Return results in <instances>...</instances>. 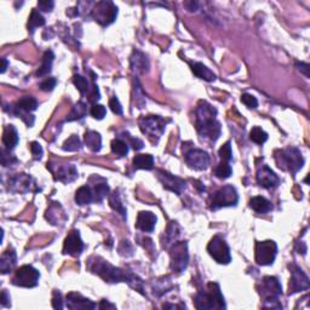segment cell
<instances>
[{"instance_id":"1","label":"cell","mask_w":310,"mask_h":310,"mask_svg":"<svg viewBox=\"0 0 310 310\" xmlns=\"http://www.w3.org/2000/svg\"><path fill=\"white\" fill-rule=\"evenodd\" d=\"M87 271H90L93 274L98 275L101 279H103L106 282L109 284H116V282H127L131 287H133L135 290L140 291L141 293H143V286L142 281L138 279L137 276H135L131 272H127L122 269L116 268V267L112 266L108 261L103 259L102 257H93L89 258L86 263Z\"/></svg>"},{"instance_id":"2","label":"cell","mask_w":310,"mask_h":310,"mask_svg":"<svg viewBox=\"0 0 310 310\" xmlns=\"http://www.w3.org/2000/svg\"><path fill=\"white\" fill-rule=\"evenodd\" d=\"M196 116V130L201 140L207 142H216L221 136V124L217 121V109L213 108L206 101H200L195 109Z\"/></svg>"},{"instance_id":"3","label":"cell","mask_w":310,"mask_h":310,"mask_svg":"<svg viewBox=\"0 0 310 310\" xmlns=\"http://www.w3.org/2000/svg\"><path fill=\"white\" fill-rule=\"evenodd\" d=\"M194 306L199 310L226 309V302L221 292L220 285L216 282H208L206 290L199 291L194 297Z\"/></svg>"},{"instance_id":"4","label":"cell","mask_w":310,"mask_h":310,"mask_svg":"<svg viewBox=\"0 0 310 310\" xmlns=\"http://www.w3.org/2000/svg\"><path fill=\"white\" fill-rule=\"evenodd\" d=\"M259 295L263 298L264 308L271 309H282L280 304L279 297L282 293L281 284L275 276H266L262 279L259 285Z\"/></svg>"},{"instance_id":"5","label":"cell","mask_w":310,"mask_h":310,"mask_svg":"<svg viewBox=\"0 0 310 310\" xmlns=\"http://www.w3.org/2000/svg\"><path fill=\"white\" fill-rule=\"evenodd\" d=\"M275 161L277 167L291 173H297L304 165V157L301 151L295 147H288L275 152Z\"/></svg>"},{"instance_id":"6","label":"cell","mask_w":310,"mask_h":310,"mask_svg":"<svg viewBox=\"0 0 310 310\" xmlns=\"http://www.w3.org/2000/svg\"><path fill=\"white\" fill-rule=\"evenodd\" d=\"M138 124L144 135L157 142L166 127V120L159 116H148L141 117Z\"/></svg>"},{"instance_id":"7","label":"cell","mask_w":310,"mask_h":310,"mask_svg":"<svg viewBox=\"0 0 310 310\" xmlns=\"http://www.w3.org/2000/svg\"><path fill=\"white\" fill-rule=\"evenodd\" d=\"M38 106V101L36 98L32 97V96H25V97L20 98L16 102L15 107H12V109L10 112H11L13 116L21 117L26 122L27 126L31 127L34 124V116L31 113L37 111Z\"/></svg>"},{"instance_id":"8","label":"cell","mask_w":310,"mask_h":310,"mask_svg":"<svg viewBox=\"0 0 310 310\" xmlns=\"http://www.w3.org/2000/svg\"><path fill=\"white\" fill-rule=\"evenodd\" d=\"M91 16L101 26H109L116 21L117 16V7L112 1H98L93 6Z\"/></svg>"},{"instance_id":"9","label":"cell","mask_w":310,"mask_h":310,"mask_svg":"<svg viewBox=\"0 0 310 310\" xmlns=\"http://www.w3.org/2000/svg\"><path fill=\"white\" fill-rule=\"evenodd\" d=\"M239 201V195L232 186H224L213 194L211 200V210L216 211L222 207L235 206Z\"/></svg>"},{"instance_id":"10","label":"cell","mask_w":310,"mask_h":310,"mask_svg":"<svg viewBox=\"0 0 310 310\" xmlns=\"http://www.w3.org/2000/svg\"><path fill=\"white\" fill-rule=\"evenodd\" d=\"M207 252L210 256L220 264H229L232 261L231 250L227 245L226 240L220 235H216L210 240L207 245Z\"/></svg>"},{"instance_id":"11","label":"cell","mask_w":310,"mask_h":310,"mask_svg":"<svg viewBox=\"0 0 310 310\" xmlns=\"http://www.w3.org/2000/svg\"><path fill=\"white\" fill-rule=\"evenodd\" d=\"M189 262L188 245L184 241H176L171 247V269L181 274L187 268Z\"/></svg>"},{"instance_id":"12","label":"cell","mask_w":310,"mask_h":310,"mask_svg":"<svg viewBox=\"0 0 310 310\" xmlns=\"http://www.w3.org/2000/svg\"><path fill=\"white\" fill-rule=\"evenodd\" d=\"M40 272L32 266H22L17 269L13 277V285L32 288L39 284Z\"/></svg>"},{"instance_id":"13","label":"cell","mask_w":310,"mask_h":310,"mask_svg":"<svg viewBox=\"0 0 310 310\" xmlns=\"http://www.w3.org/2000/svg\"><path fill=\"white\" fill-rule=\"evenodd\" d=\"M277 253V246L272 240L259 241L256 245V262L258 266H271Z\"/></svg>"},{"instance_id":"14","label":"cell","mask_w":310,"mask_h":310,"mask_svg":"<svg viewBox=\"0 0 310 310\" xmlns=\"http://www.w3.org/2000/svg\"><path fill=\"white\" fill-rule=\"evenodd\" d=\"M291 280H290V287H288V293L293 295V293L302 292V291L309 290V277L307 274L299 268L296 264H291Z\"/></svg>"},{"instance_id":"15","label":"cell","mask_w":310,"mask_h":310,"mask_svg":"<svg viewBox=\"0 0 310 310\" xmlns=\"http://www.w3.org/2000/svg\"><path fill=\"white\" fill-rule=\"evenodd\" d=\"M184 160H186L187 165L189 167L196 171H204L206 170L210 165V156L205 151L201 149H191L184 155Z\"/></svg>"},{"instance_id":"16","label":"cell","mask_w":310,"mask_h":310,"mask_svg":"<svg viewBox=\"0 0 310 310\" xmlns=\"http://www.w3.org/2000/svg\"><path fill=\"white\" fill-rule=\"evenodd\" d=\"M157 180L161 182L162 187L167 191L173 192L177 195H181L182 191L186 188V182L181 178L176 177V176L171 175V173L166 172V171L162 170H157Z\"/></svg>"},{"instance_id":"17","label":"cell","mask_w":310,"mask_h":310,"mask_svg":"<svg viewBox=\"0 0 310 310\" xmlns=\"http://www.w3.org/2000/svg\"><path fill=\"white\" fill-rule=\"evenodd\" d=\"M82 250H84V242H82L81 237L78 231H72L67 235L65 240V245H63V253L65 255H71L73 257H78L81 255Z\"/></svg>"},{"instance_id":"18","label":"cell","mask_w":310,"mask_h":310,"mask_svg":"<svg viewBox=\"0 0 310 310\" xmlns=\"http://www.w3.org/2000/svg\"><path fill=\"white\" fill-rule=\"evenodd\" d=\"M256 178H257V183L261 187L266 189H274L279 186V177L275 175L274 171H271V168L266 165H263L262 167H259L257 170V175H256Z\"/></svg>"},{"instance_id":"19","label":"cell","mask_w":310,"mask_h":310,"mask_svg":"<svg viewBox=\"0 0 310 310\" xmlns=\"http://www.w3.org/2000/svg\"><path fill=\"white\" fill-rule=\"evenodd\" d=\"M32 182L33 180L31 176L26 173H17L9 180V191L12 193L25 194L32 189Z\"/></svg>"},{"instance_id":"20","label":"cell","mask_w":310,"mask_h":310,"mask_svg":"<svg viewBox=\"0 0 310 310\" xmlns=\"http://www.w3.org/2000/svg\"><path fill=\"white\" fill-rule=\"evenodd\" d=\"M66 306L68 309L77 310V309H96L97 308V304L93 303L90 299L82 297L80 293L77 292H71L67 295V301Z\"/></svg>"},{"instance_id":"21","label":"cell","mask_w":310,"mask_h":310,"mask_svg":"<svg viewBox=\"0 0 310 310\" xmlns=\"http://www.w3.org/2000/svg\"><path fill=\"white\" fill-rule=\"evenodd\" d=\"M130 65L136 74H146L149 71V61L143 52L135 50L130 57Z\"/></svg>"},{"instance_id":"22","label":"cell","mask_w":310,"mask_h":310,"mask_svg":"<svg viewBox=\"0 0 310 310\" xmlns=\"http://www.w3.org/2000/svg\"><path fill=\"white\" fill-rule=\"evenodd\" d=\"M156 224V216L149 211H141L137 216L136 228L144 232H152Z\"/></svg>"},{"instance_id":"23","label":"cell","mask_w":310,"mask_h":310,"mask_svg":"<svg viewBox=\"0 0 310 310\" xmlns=\"http://www.w3.org/2000/svg\"><path fill=\"white\" fill-rule=\"evenodd\" d=\"M56 180L62 182V183H72L78 178V170L76 165L73 164H63L57 167L55 172Z\"/></svg>"},{"instance_id":"24","label":"cell","mask_w":310,"mask_h":310,"mask_svg":"<svg viewBox=\"0 0 310 310\" xmlns=\"http://www.w3.org/2000/svg\"><path fill=\"white\" fill-rule=\"evenodd\" d=\"M17 262V256H16L15 250L12 247L7 248L5 252H2L1 258H0V271L1 274H9L12 271L13 267Z\"/></svg>"},{"instance_id":"25","label":"cell","mask_w":310,"mask_h":310,"mask_svg":"<svg viewBox=\"0 0 310 310\" xmlns=\"http://www.w3.org/2000/svg\"><path fill=\"white\" fill-rule=\"evenodd\" d=\"M2 143L7 151H11L18 143V133L13 125H7L2 133Z\"/></svg>"},{"instance_id":"26","label":"cell","mask_w":310,"mask_h":310,"mask_svg":"<svg viewBox=\"0 0 310 310\" xmlns=\"http://www.w3.org/2000/svg\"><path fill=\"white\" fill-rule=\"evenodd\" d=\"M84 141L87 148L90 151L95 152V153L100 152L101 148H102V138H101L100 133L96 132V131H86L84 136Z\"/></svg>"},{"instance_id":"27","label":"cell","mask_w":310,"mask_h":310,"mask_svg":"<svg viewBox=\"0 0 310 310\" xmlns=\"http://www.w3.org/2000/svg\"><path fill=\"white\" fill-rule=\"evenodd\" d=\"M192 71L197 78L202 80H206V81H215L216 80V74L213 72L210 71V68H207L206 66L202 65L200 62H194L191 63Z\"/></svg>"},{"instance_id":"28","label":"cell","mask_w":310,"mask_h":310,"mask_svg":"<svg viewBox=\"0 0 310 310\" xmlns=\"http://www.w3.org/2000/svg\"><path fill=\"white\" fill-rule=\"evenodd\" d=\"M250 207L257 213H268L272 210L271 202L263 196L252 197L250 200Z\"/></svg>"},{"instance_id":"29","label":"cell","mask_w":310,"mask_h":310,"mask_svg":"<svg viewBox=\"0 0 310 310\" xmlns=\"http://www.w3.org/2000/svg\"><path fill=\"white\" fill-rule=\"evenodd\" d=\"M46 220H49L52 224L58 226V224H63V222L67 220L65 212H63L62 207L60 205H52L49 210L46 211V215H45Z\"/></svg>"},{"instance_id":"30","label":"cell","mask_w":310,"mask_h":310,"mask_svg":"<svg viewBox=\"0 0 310 310\" xmlns=\"http://www.w3.org/2000/svg\"><path fill=\"white\" fill-rule=\"evenodd\" d=\"M132 165L135 168H142V170H153L154 157L151 154H138L133 157Z\"/></svg>"},{"instance_id":"31","label":"cell","mask_w":310,"mask_h":310,"mask_svg":"<svg viewBox=\"0 0 310 310\" xmlns=\"http://www.w3.org/2000/svg\"><path fill=\"white\" fill-rule=\"evenodd\" d=\"M93 201V193L90 187L84 186L80 187L76 193V202L80 206L89 205Z\"/></svg>"},{"instance_id":"32","label":"cell","mask_w":310,"mask_h":310,"mask_svg":"<svg viewBox=\"0 0 310 310\" xmlns=\"http://www.w3.org/2000/svg\"><path fill=\"white\" fill-rule=\"evenodd\" d=\"M53 60H55V55H53V52L51 51V50L45 52L44 56H42V63H41V66L39 67L38 72H37V76L44 77V76H46V74H49L50 72H51Z\"/></svg>"},{"instance_id":"33","label":"cell","mask_w":310,"mask_h":310,"mask_svg":"<svg viewBox=\"0 0 310 310\" xmlns=\"http://www.w3.org/2000/svg\"><path fill=\"white\" fill-rule=\"evenodd\" d=\"M180 227L177 226L176 222H171L170 226L167 227V231L165 232V242L164 246L167 247L168 245H173L176 241H177L178 236H180Z\"/></svg>"},{"instance_id":"34","label":"cell","mask_w":310,"mask_h":310,"mask_svg":"<svg viewBox=\"0 0 310 310\" xmlns=\"http://www.w3.org/2000/svg\"><path fill=\"white\" fill-rule=\"evenodd\" d=\"M91 191L93 193V201L101 202L109 194V186L107 184L106 181H103L101 183L93 184Z\"/></svg>"},{"instance_id":"35","label":"cell","mask_w":310,"mask_h":310,"mask_svg":"<svg viewBox=\"0 0 310 310\" xmlns=\"http://www.w3.org/2000/svg\"><path fill=\"white\" fill-rule=\"evenodd\" d=\"M44 25H45L44 16H42L37 9L32 10L31 16H29L28 20V31L31 32V33H33L38 27H42Z\"/></svg>"},{"instance_id":"36","label":"cell","mask_w":310,"mask_h":310,"mask_svg":"<svg viewBox=\"0 0 310 310\" xmlns=\"http://www.w3.org/2000/svg\"><path fill=\"white\" fill-rule=\"evenodd\" d=\"M87 113V108L86 104L82 102H78L76 106L72 109L71 114H69L68 117H67V121H74V120H79L85 117Z\"/></svg>"},{"instance_id":"37","label":"cell","mask_w":310,"mask_h":310,"mask_svg":"<svg viewBox=\"0 0 310 310\" xmlns=\"http://www.w3.org/2000/svg\"><path fill=\"white\" fill-rule=\"evenodd\" d=\"M111 147L112 152L120 157L126 156L127 153H129V144L125 142V141L120 140V138H116V140L112 141Z\"/></svg>"},{"instance_id":"38","label":"cell","mask_w":310,"mask_h":310,"mask_svg":"<svg viewBox=\"0 0 310 310\" xmlns=\"http://www.w3.org/2000/svg\"><path fill=\"white\" fill-rule=\"evenodd\" d=\"M109 205H111V207L113 208L114 211H116L119 215H121L122 217L126 218V208H125L124 205L121 204V200H120L117 192H114V193L109 195Z\"/></svg>"},{"instance_id":"39","label":"cell","mask_w":310,"mask_h":310,"mask_svg":"<svg viewBox=\"0 0 310 310\" xmlns=\"http://www.w3.org/2000/svg\"><path fill=\"white\" fill-rule=\"evenodd\" d=\"M250 138L251 141H253L257 144H263L264 142L268 141V133L264 130H262L259 126H255L250 132Z\"/></svg>"},{"instance_id":"40","label":"cell","mask_w":310,"mask_h":310,"mask_svg":"<svg viewBox=\"0 0 310 310\" xmlns=\"http://www.w3.org/2000/svg\"><path fill=\"white\" fill-rule=\"evenodd\" d=\"M232 166L229 165V162L227 161H222L217 167L215 168V176L216 177L221 178V180H227L232 176Z\"/></svg>"},{"instance_id":"41","label":"cell","mask_w":310,"mask_h":310,"mask_svg":"<svg viewBox=\"0 0 310 310\" xmlns=\"http://www.w3.org/2000/svg\"><path fill=\"white\" fill-rule=\"evenodd\" d=\"M63 151L66 152H78L81 149V141L77 135H72L68 140L63 143Z\"/></svg>"},{"instance_id":"42","label":"cell","mask_w":310,"mask_h":310,"mask_svg":"<svg viewBox=\"0 0 310 310\" xmlns=\"http://www.w3.org/2000/svg\"><path fill=\"white\" fill-rule=\"evenodd\" d=\"M73 82L77 86V89L80 91L81 95H85V93L89 92V81H87L84 77L78 76L77 74V76H74L73 78Z\"/></svg>"},{"instance_id":"43","label":"cell","mask_w":310,"mask_h":310,"mask_svg":"<svg viewBox=\"0 0 310 310\" xmlns=\"http://www.w3.org/2000/svg\"><path fill=\"white\" fill-rule=\"evenodd\" d=\"M218 155L222 159V161H227L231 162L232 159V144L231 142H227L223 147H221L220 152H218Z\"/></svg>"},{"instance_id":"44","label":"cell","mask_w":310,"mask_h":310,"mask_svg":"<svg viewBox=\"0 0 310 310\" xmlns=\"http://www.w3.org/2000/svg\"><path fill=\"white\" fill-rule=\"evenodd\" d=\"M90 113H91V116L95 117V119L102 120L103 117L106 116L107 109H106V107L102 106V104H93Z\"/></svg>"},{"instance_id":"45","label":"cell","mask_w":310,"mask_h":310,"mask_svg":"<svg viewBox=\"0 0 310 310\" xmlns=\"http://www.w3.org/2000/svg\"><path fill=\"white\" fill-rule=\"evenodd\" d=\"M241 102L244 103L246 107H248V108H257L258 106L257 98H256L255 96L250 95V93H244V95L241 96Z\"/></svg>"},{"instance_id":"46","label":"cell","mask_w":310,"mask_h":310,"mask_svg":"<svg viewBox=\"0 0 310 310\" xmlns=\"http://www.w3.org/2000/svg\"><path fill=\"white\" fill-rule=\"evenodd\" d=\"M109 107H111L112 112H113L114 114H116V116H121L122 114V107L116 96H113V97L109 100Z\"/></svg>"},{"instance_id":"47","label":"cell","mask_w":310,"mask_h":310,"mask_svg":"<svg viewBox=\"0 0 310 310\" xmlns=\"http://www.w3.org/2000/svg\"><path fill=\"white\" fill-rule=\"evenodd\" d=\"M56 82H57V80H56L55 78H46V79H45L44 81H41V84H40V89L49 92V91H52L53 87L56 86Z\"/></svg>"},{"instance_id":"48","label":"cell","mask_w":310,"mask_h":310,"mask_svg":"<svg viewBox=\"0 0 310 310\" xmlns=\"http://www.w3.org/2000/svg\"><path fill=\"white\" fill-rule=\"evenodd\" d=\"M31 152H32V154H33V157L36 160L41 159L42 153H44L41 146H40L38 142H32L31 143Z\"/></svg>"},{"instance_id":"49","label":"cell","mask_w":310,"mask_h":310,"mask_svg":"<svg viewBox=\"0 0 310 310\" xmlns=\"http://www.w3.org/2000/svg\"><path fill=\"white\" fill-rule=\"evenodd\" d=\"M52 307L55 309H62L63 308V301H62V295H61L58 291L53 292L52 297Z\"/></svg>"},{"instance_id":"50","label":"cell","mask_w":310,"mask_h":310,"mask_svg":"<svg viewBox=\"0 0 310 310\" xmlns=\"http://www.w3.org/2000/svg\"><path fill=\"white\" fill-rule=\"evenodd\" d=\"M53 6H55V2L51 1V0H41V1H38V7L41 11H52Z\"/></svg>"},{"instance_id":"51","label":"cell","mask_w":310,"mask_h":310,"mask_svg":"<svg viewBox=\"0 0 310 310\" xmlns=\"http://www.w3.org/2000/svg\"><path fill=\"white\" fill-rule=\"evenodd\" d=\"M129 138H130L131 146H132V148L135 149V151H141V149L144 147V143L140 140V138H133V137H129Z\"/></svg>"},{"instance_id":"52","label":"cell","mask_w":310,"mask_h":310,"mask_svg":"<svg viewBox=\"0 0 310 310\" xmlns=\"http://www.w3.org/2000/svg\"><path fill=\"white\" fill-rule=\"evenodd\" d=\"M296 67H297V69L299 72H302V73L304 74L307 78H309V65L308 63H304V62H297L296 63Z\"/></svg>"},{"instance_id":"53","label":"cell","mask_w":310,"mask_h":310,"mask_svg":"<svg viewBox=\"0 0 310 310\" xmlns=\"http://www.w3.org/2000/svg\"><path fill=\"white\" fill-rule=\"evenodd\" d=\"M0 303H1V307H9L10 306V296H9V293H7L6 290H2L1 301H0Z\"/></svg>"},{"instance_id":"54","label":"cell","mask_w":310,"mask_h":310,"mask_svg":"<svg viewBox=\"0 0 310 310\" xmlns=\"http://www.w3.org/2000/svg\"><path fill=\"white\" fill-rule=\"evenodd\" d=\"M184 6L188 9V11L193 12V11H196L197 7H199V4H197L196 1H187V2H184Z\"/></svg>"},{"instance_id":"55","label":"cell","mask_w":310,"mask_h":310,"mask_svg":"<svg viewBox=\"0 0 310 310\" xmlns=\"http://www.w3.org/2000/svg\"><path fill=\"white\" fill-rule=\"evenodd\" d=\"M98 308H100V309H106V308L116 309V306H114V304L108 303V302H107L106 299H103V301H101V303H100V306H98Z\"/></svg>"},{"instance_id":"56","label":"cell","mask_w":310,"mask_h":310,"mask_svg":"<svg viewBox=\"0 0 310 310\" xmlns=\"http://www.w3.org/2000/svg\"><path fill=\"white\" fill-rule=\"evenodd\" d=\"M296 250L298 251V253H302V255H306L307 246H306V244H304L303 241H301V242H298L297 246H296Z\"/></svg>"},{"instance_id":"57","label":"cell","mask_w":310,"mask_h":310,"mask_svg":"<svg viewBox=\"0 0 310 310\" xmlns=\"http://www.w3.org/2000/svg\"><path fill=\"white\" fill-rule=\"evenodd\" d=\"M1 69H0V72H1V73H5V71H6V68H7V66H9V62H7V60L6 58H1Z\"/></svg>"}]
</instances>
